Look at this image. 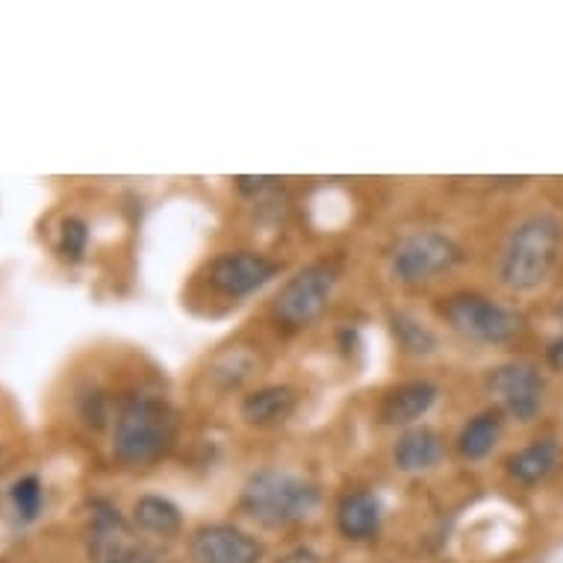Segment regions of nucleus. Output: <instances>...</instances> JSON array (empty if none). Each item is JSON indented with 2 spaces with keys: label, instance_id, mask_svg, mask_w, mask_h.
<instances>
[{
  "label": "nucleus",
  "instance_id": "obj_11",
  "mask_svg": "<svg viewBox=\"0 0 563 563\" xmlns=\"http://www.w3.org/2000/svg\"><path fill=\"white\" fill-rule=\"evenodd\" d=\"M440 398V387L434 380L416 378L405 380L398 387L387 389L378 405V422L389 428H413L422 416L431 413V407Z\"/></svg>",
  "mask_w": 563,
  "mask_h": 563
},
{
  "label": "nucleus",
  "instance_id": "obj_1",
  "mask_svg": "<svg viewBox=\"0 0 563 563\" xmlns=\"http://www.w3.org/2000/svg\"><path fill=\"white\" fill-rule=\"evenodd\" d=\"M563 249V222L549 210L514 224L499 254V280L510 292H534L552 277Z\"/></svg>",
  "mask_w": 563,
  "mask_h": 563
},
{
  "label": "nucleus",
  "instance_id": "obj_15",
  "mask_svg": "<svg viewBox=\"0 0 563 563\" xmlns=\"http://www.w3.org/2000/svg\"><path fill=\"white\" fill-rule=\"evenodd\" d=\"M558 461H561V445L554 443L552 437H543L510 454L508 475L522 487H537L558 470Z\"/></svg>",
  "mask_w": 563,
  "mask_h": 563
},
{
  "label": "nucleus",
  "instance_id": "obj_21",
  "mask_svg": "<svg viewBox=\"0 0 563 563\" xmlns=\"http://www.w3.org/2000/svg\"><path fill=\"white\" fill-rule=\"evenodd\" d=\"M275 184H280L277 177H236V189L245 195H257L263 189H272Z\"/></svg>",
  "mask_w": 563,
  "mask_h": 563
},
{
  "label": "nucleus",
  "instance_id": "obj_13",
  "mask_svg": "<svg viewBox=\"0 0 563 563\" xmlns=\"http://www.w3.org/2000/svg\"><path fill=\"white\" fill-rule=\"evenodd\" d=\"M298 393L287 384H268V387L251 389L249 396H242L240 416L242 422L251 428H272L287 422L296 413Z\"/></svg>",
  "mask_w": 563,
  "mask_h": 563
},
{
  "label": "nucleus",
  "instance_id": "obj_10",
  "mask_svg": "<svg viewBox=\"0 0 563 563\" xmlns=\"http://www.w3.org/2000/svg\"><path fill=\"white\" fill-rule=\"evenodd\" d=\"M263 545L242 528L228 522H207L189 537V561L192 563H260Z\"/></svg>",
  "mask_w": 563,
  "mask_h": 563
},
{
  "label": "nucleus",
  "instance_id": "obj_19",
  "mask_svg": "<svg viewBox=\"0 0 563 563\" xmlns=\"http://www.w3.org/2000/svg\"><path fill=\"white\" fill-rule=\"evenodd\" d=\"M12 510L19 522H33V519L42 514V505H45V489H42V481L36 475H24L12 484L10 489Z\"/></svg>",
  "mask_w": 563,
  "mask_h": 563
},
{
  "label": "nucleus",
  "instance_id": "obj_12",
  "mask_svg": "<svg viewBox=\"0 0 563 563\" xmlns=\"http://www.w3.org/2000/svg\"><path fill=\"white\" fill-rule=\"evenodd\" d=\"M445 457V443L443 437L437 434L434 428L428 426H413L401 431L393 445V463L398 472L405 475H422L440 466Z\"/></svg>",
  "mask_w": 563,
  "mask_h": 563
},
{
  "label": "nucleus",
  "instance_id": "obj_22",
  "mask_svg": "<svg viewBox=\"0 0 563 563\" xmlns=\"http://www.w3.org/2000/svg\"><path fill=\"white\" fill-rule=\"evenodd\" d=\"M545 363H549L552 369L563 372V333L558 340L549 342V349H545Z\"/></svg>",
  "mask_w": 563,
  "mask_h": 563
},
{
  "label": "nucleus",
  "instance_id": "obj_3",
  "mask_svg": "<svg viewBox=\"0 0 563 563\" xmlns=\"http://www.w3.org/2000/svg\"><path fill=\"white\" fill-rule=\"evenodd\" d=\"M242 510L266 528H287L305 522L319 508V489L296 472L260 470L242 484Z\"/></svg>",
  "mask_w": 563,
  "mask_h": 563
},
{
  "label": "nucleus",
  "instance_id": "obj_24",
  "mask_svg": "<svg viewBox=\"0 0 563 563\" xmlns=\"http://www.w3.org/2000/svg\"><path fill=\"white\" fill-rule=\"evenodd\" d=\"M128 563H163V558L154 549H148V545H139V552Z\"/></svg>",
  "mask_w": 563,
  "mask_h": 563
},
{
  "label": "nucleus",
  "instance_id": "obj_6",
  "mask_svg": "<svg viewBox=\"0 0 563 563\" xmlns=\"http://www.w3.org/2000/svg\"><path fill=\"white\" fill-rule=\"evenodd\" d=\"M340 272L333 263H310L298 268L272 301V316L287 328H310L331 305Z\"/></svg>",
  "mask_w": 563,
  "mask_h": 563
},
{
  "label": "nucleus",
  "instance_id": "obj_5",
  "mask_svg": "<svg viewBox=\"0 0 563 563\" xmlns=\"http://www.w3.org/2000/svg\"><path fill=\"white\" fill-rule=\"evenodd\" d=\"M463 260L461 245L440 231H413L401 236L389 251V275L405 287L437 280Z\"/></svg>",
  "mask_w": 563,
  "mask_h": 563
},
{
  "label": "nucleus",
  "instance_id": "obj_16",
  "mask_svg": "<svg viewBox=\"0 0 563 563\" xmlns=\"http://www.w3.org/2000/svg\"><path fill=\"white\" fill-rule=\"evenodd\" d=\"M501 431H505V413H501L499 407L481 410L478 416H472L470 422L461 428V434L454 440L457 443V454L470 463L484 461L499 445Z\"/></svg>",
  "mask_w": 563,
  "mask_h": 563
},
{
  "label": "nucleus",
  "instance_id": "obj_2",
  "mask_svg": "<svg viewBox=\"0 0 563 563\" xmlns=\"http://www.w3.org/2000/svg\"><path fill=\"white\" fill-rule=\"evenodd\" d=\"M175 431V410L166 398H124L112 422V457L124 466H151L172 449Z\"/></svg>",
  "mask_w": 563,
  "mask_h": 563
},
{
  "label": "nucleus",
  "instance_id": "obj_7",
  "mask_svg": "<svg viewBox=\"0 0 563 563\" xmlns=\"http://www.w3.org/2000/svg\"><path fill=\"white\" fill-rule=\"evenodd\" d=\"M487 389L501 413L517 422H534L543 410L545 380L534 363H501L487 375Z\"/></svg>",
  "mask_w": 563,
  "mask_h": 563
},
{
  "label": "nucleus",
  "instance_id": "obj_20",
  "mask_svg": "<svg viewBox=\"0 0 563 563\" xmlns=\"http://www.w3.org/2000/svg\"><path fill=\"white\" fill-rule=\"evenodd\" d=\"M86 242H89V228H86L84 219H77V216H68L59 228V254L65 260H84L86 254Z\"/></svg>",
  "mask_w": 563,
  "mask_h": 563
},
{
  "label": "nucleus",
  "instance_id": "obj_9",
  "mask_svg": "<svg viewBox=\"0 0 563 563\" xmlns=\"http://www.w3.org/2000/svg\"><path fill=\"white\" fill-rule=\"evenodd\" d=\"M139 537L119 508L110 501L95 499L89 505V540L86 552L92 563H128L139 552Z\"/></svg>",
  "mask_w": 563,
  "mask_h": 563
},
{
  "label": "nucleus",
  "instance_id": "obj_8",
  "mask_svg": "<svg viewBox=\"0 0 563 563\" xmlns=\"http://www.w3.org/2000/svg\"><path fill=\"white\" fill-rule=\"evenodd\" d=\"M280 266L275 260H268L266 254H257V251H224L210 263L207 268V284L213 292L224 298H240L254 296L257 289H263L277 277Z\"/></svg>",
  "mask_w": 563,
  "mask_h": 563
},
{
  "label": "nucleus",
  "instance_id": "obj_4",
  "mask_svg": "<svg viewBox=\"0 0 563 563\" xmlns=\"http://www.w3.org/2000/svg\"><path fill=\"white\" fill-rule=\"evenodd\" d=\"M437 313L457 336L481 345H501L522 333V316L517 310L481 292H452L437 305Z\"/></svg>",
  "mask_w": 563,
  "mask_h": 563
},
{
  "label": "nucleus",
  "instance_id": "obj_17",
  "mask_svg": "<svg viewBox=\"0 0 563 563\" xmlns=\"http://www.w3.org/2000/svg\"><path fill=\"white\" fill-rule=\"evenodd\" d=\"M133 528L151 537H177L184 528V514L166 496H139L133 501Z\"/></svg>",
  "mask_w": 563,
  "mask_h": 563
},
{
  "label": "nucleus",
  "instance_id": "obj_18",
  "mask_svg": "<svg viewBox=\"0 0 563 563\" xmlns=\"http://www.w3.org/2000/svg\"><path fill=\"white\" fill-rule=\"evenodd\" d=\"M389 328H393V336H396L398 349L405 351V354H410V357H431V354L440 349L437 333L431 331L426 322H419L416 316L393 313L389 316Z\"/></svg>",
  "mask_w": 563,
  "mask_h": 563
},
{
  "label": "nucleus",
  "instance_id": "obj_23",
  "mask_svg": "<svg viewBox=\"0 0 563 563\" xmlns=\"http://www.w3.org/2000/svg\"><path fill=\"white\" fill-rule=\"evenodd\" d=\"M277 563H319V554L310 552V549H292L287 552Z\"/></svg>",
  "mask_w": 563,
  "mask_h": 563
},
{
  "label": "nucleus",
  "instance_id": "obj_14",
  "mask_svg": "<svg viewBox=\"0 0 563 563\" xmlns=\"http://www.w3.org/2000/svg\"><path fill=\"white\" fill-rule=\"evenodd\" d=\"M380 519H384V505L375 493L366 489L342 496L336 505V528L345 540H369L378 534Z\"/></svg>",
  "mask_w": 563,
  "mask_h": 563
}]
</instances>
